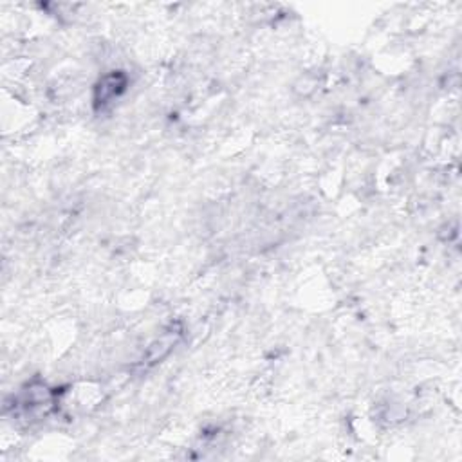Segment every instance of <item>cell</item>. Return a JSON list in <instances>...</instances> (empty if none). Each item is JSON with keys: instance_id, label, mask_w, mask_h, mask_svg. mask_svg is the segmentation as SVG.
Segmentation results:
<instances>
[{"instance_id": "cell-1", "label": "cell", "mask_w": 462, "mask_h": 462, "mask_svg": "<svg viewBox=\"0 0 462 462\" xmlns=\"http://www.w3.org/2000/svg\"><path fill=\"white\" fill-rule=\"evenodd\" d=\"M125 87V78L121 74H110L105 80L100 81V85L96 89V103H101L105 105L109 103L114 96L119 94V91H123Z\"/></svg>"}]
</instances>
